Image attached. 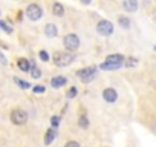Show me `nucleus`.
<instances>
[{"label": "nucleus", "instance_id": "aec40b11", "mask_svg": "<svg viewBox=\"0 0 156 147\" xmlns=\"http://www.w3.org/2000/svg\"><path fill=\"white\" fill-rule=\"evenodd\" d=\"M32 91H34V94H43V92H44V86H41V84L34 86V88H32Z\"/></svg>", "mask_w": 156, "mask_h": 147}, {"label": "nucleus", "instance_id": "9d476101", "mask_svg": "<svg viewBox=\"0 0 156 147\" xmlns=\"http://www.w3.org/2000/svg\"><path fill=\"white\" fill-rule=\"evenodd\" d=\"M44 34H46L48 37H57L58 29H57V26H55L54 23H48V25L44 26Z\"/></svg>", "mask_w": 156, "mask_h": 147}, {"label": "nucleus", "instance_id": "1a4fd4ad", "mask_svg": "<svg viewBox=\"0 0 156 147\" xmlns=\"http://www.w3.org/2000/svg\"><path fill=\"white\" fill-rule=\"evenodd\" d=\"M67 83V80H66V77H54L52 80H51V86L52 88H55V89H58V88H61V86H64Z\"/></svg>", "mask_w": 156, "mask_h": 147}, {"label": "nucleus", "instance_id": "f3484780", "mask_svg": "<svg viewBox=\"0 0 156 147\" xmlns=\"http://www.w3.org/2000/svg\"><path fill=\"white\" fill-rule=\"evenodd\" d=\"M14 81H16L22 89H29V88H31V84H29L28 81H23V80H20V78H14Z\"/></svg>", "mask_w": 156, "mask_h": 147}, {"label": "nucleus", "instance_id": "f03ea898", "mask_svg": "<svg viewBox=\"0 0 156 147\" xmlns=\"http://www.w3.org/2000/svg\"><path fill=\"white\" fill-rule=\"evenodd\" d=\"M72 61H73V55L70 52H55L54 54V63L58 67L69 66Z\"/></svg>", "mask_w": 156, "mask_h": 147}, {"label": "nucleus", "instance_id": "7ed1b4c3", "mask_svg": "<svg viewBox=\"0 0 156 147\" xmlns=\"http://www.w3.org/2000/svg\"><path fill=\"white\" fill-rule=\"evenodd\" d=\"M41 16H43V11H41V8H40L37 3H31V5L26 8V17H28L29 20L37 22V20L41 19Z\"/></svg>", "mask_w": 156, "mask_h": 147}, {"label": "nucleus", "instance_id": "4be33fe9", "mask_svg": "<svg viewBox=\"0 0 156 147\" xmlns=\"http://www.w3.org/2000/svg\"><path fill=\"white\" fill-rule=\"evenodd\" d=\"M64 147H81V145H80V142H76V141H67L64 144Z\"/></svg>", "mask_w": 156, "mask_h": 147}, {"label": "nucleus", "instance_id": "6ab92c4d", "mask_svg": "<svg viewBox=\"0 0 156 147\" xmlns=\"http://www.w3.org/2000/svg\"><path fill=\"white\" fill-rule=\"evenodd\" d=\"M78 124H80L81 129H87V127H89V120H87L86 117H81V118H80V123H78Z\"/></svg>", "mask_w": 156, "mask_h": 147}, {"label": "nucleus", "instance_id": "0eeeda50", "mask_svg": "<svg viewBox=\"0 0 156 147\" xmlns=\"http://www.w3.org/2000/svg\"><path fill=\"white\" fill-rule=\"evenodd\" d=\"M103 98H104V101H107V103H115L116 98H118V94H116L115 89L107 88V89L103 91Z\"/></svg>", "mask_w": 156, "mask_h": 147}, {"label": "nucleus", "instance_id": "4468645a", "mask_svg": "<svg viewBox=\"0 0 156 147\" xmlns=\"http://www.w3.org/2000/svg\"><path fill=\"white\" fill-rule=\"evenodd\" d=\"M118 23H119V26L124 28V29H129V28H130V20H129L127 17H119V19H118Z\"/></svg>", "mask_w": 156, "mask_h": 147}, {"label": "nucleus", "instance_id": "2eb2a0df", "mask_svg": "<svg viewBox=\"0 0 156 147\" xmlns=\"http://www.w3.org/2000/svg\"><path fill=\"white\" fill-rule=\"evenodd\" d=\"M31 75H32V78H40L41 77V70L37 67V66H31Z\"/></svg>", "mask_w": 156, "mask_h": 147}, {"label": "nucleus", "instance_id": "dca6fc26", "mask_svg": "<svg viewBox=\"0 0 156 147\" xmlns=\"http://www.w3.org/2000/svg\"><path fill=\"white\" fill-rule=\"evenodd\" d=\"M0 28H2L6 34H12V26H9L5 20H0Z\"/></svg>", "mask_w": 156, "mask_h": 147}, {"label": "nucleus", "instance_id": "ddd939ff", "mask_svg": "<svg viewBox=\"0 0 156 147\" xmlns=\"http://www.w3.org/2000/svg\"><path fill=\"white\" fill-rule=\"evenodd\" d=\"M55 136H57V132H55L54 129H49V130L46 132V136H44V144L49 145V144L55 139Z\"/></svg>", "mask_w": 156, "mask_h": 147}, {"label": "nucleus", "instance_id": "b1692460", "mask_svg": "<svg viewBox=\"0 0 156 147\" xmlns=\"http://www.w3.org/2000/svg\"><path fill=\"white\" fill-rule=\"evenodd\" d=\"M52 127H57L58 124H60V117H52Z\"/></svg>", "mask_w": 156, "mask_h": 147}, {"label": "nucleus", "instance_id": "9b49d317", "mask_svg": "<svg viewBox=\"0 0 156 147\" xmlns=\"http://www.w3.org/2000/svg\"><path fill=\"white\" fill-rule=\"evenodd\" d=\"M124 9L129 13H135L138 9V2L136 0H124Z\"/></svg>", "mask_w": 156, "mask_h": 147}, {"label": "nucleus", "instance_id": "20e7f679", "mask_svg": "<svg viewBox=\"0 0 156 147\" xmlns=\"http://www.w3.org/2000/svg\"><path fill=\"white\" fill-rule=\"evenodd\" d=\"M63 43H64V48L67 51H75V49L80 48V38H78L76 34H67L64 37Z\"/></svg>", "mask_w": 156, "mask_h": 147}, {"label": "nucleus", "instance_id": "412c9836", "mask_svg": "<svg viewBox=\"0 0 156 147\" xmlns=\"http://www.w3.org/2000/svg\"><path fill=\"white\" fill-rule=\"evenodd\" d=\"M76 94H78L76 88H70V89L67 91V98H73V97H75Z\"/></svg>", "mask_w": 156, "mask_h": 147}, {"label": "nucleus", "instance_id": "a211bd4d", "mask_svg": "<svg viewBox=\"0 0 156 147\" xmlns=\"http://www.w3.org/2000/svg\"><path fill=\"white\" fill-rule=\"evenodd\" d=\"M136 64H138V60H136V58H133V57L126 58V66H127V67H133V66H136Z\"/></svg>", "mask_w": 156, "mask_h": 147}, {"label": "nucleus", "instance_id": "5701e85b", "mask_svg": "<svg viewBox=\"0 0 156 147\" xmlns=\"http://www.w3.org/2000/svg\"><path fill=\"white\" fill-rule=\"evenodd\" d=\"M40 58H41L43 61H49V54H48L46 51H40Z\"/></svg>", "mask_w": 156, "mask_h": 147}, {"label": "nucleus", "instance_id": "39448f33", "mask_svg": "<svg viewBox=\"0 0 156 147\" xmlns=\"http://www.w3.org/2000/svg\"><path fill=\"white\" fill-rule=\"evenodd\" d=\"M11 120H12L14 124L22 126V124H25L28 121V113L23 109H14L12 113H11Z\"/></svg>", "mask_w": 156, "mask_h": 147}, {"label": "nucleus", "instance_id": "423d86ee", "mask_svg": "<svg viewBox=\"0 0 156 147\" xmlns=\"http://www.w3.org/2000/svg\"><path fill=\"white\" fill-rule=\"evenodd\" d=\"M97 31L101 35H110L113 32V25L109 20H100L98 25H97Z\"/></svg>", "mask_w": 156, "mask_h": 147}, {"label": "nucleus", "instance_id": "6e6552de", "mask_svg": "<svg viewBox=\"0 0 156 147\" xmlns=\"http://www.w3.org/2000/svg\"><path fill=\"white\" fill-rule=\"evenodd\" d=\"M17 66H19V69H20L22 72L31 70V63H29L28 58H19V60H17Z\"/></svg>", "mask_w": 156, "mask_h": 147}, {"label": "nucleus", "instance_id": "f8f14e48", "mask_svg": "<svg viewBox=\"0 0 156 147\" xmlns=\"http://www.w3.org/2000/svg\"><path fill=\"white\" fill-rule=\"evenodd\" d=\"M52 13H54V16H57V17H63V14H64V8H63L58 2H55V3L52 5Z\"/></svg>", "mask_w": 156, "mask_h": 147}, {"label": "nucleus", "instance_id": "f257e3e1", "mask_svg": "<svg viewBox=\"0 0 156 147\" xmlns=\"http://www.w3.org/2000/svg\"><path fill=\"white\" fill-rule=\"evenodd\" d=\"M97 70H98L97 66H89V67H84V69L78 70V72H76V77L80 78L81 81H84V83H89V81H92V80L95 78Z\"/></svg>", "mask_w": 156, "mask_h": 147}, {"label": "nucleus", "instance_id": "393cba45", "mask_svg": "<svg viewBox=\"0 0 156 147\" xmlns=\"http://www.w3.org/2000/svg\"><path fill=\"white\" fill-rule=\"evenodd\" d=\"M92 2V0H81V3H84V5H89Z\"/></svg>", "mask_w": 156, "mask_h": 147}, {"label": "nucleus", "instance_id": "a878e982", "mask_svg": "<svg viewBox=\"0 0 156 147\" xmlns=\"http://www.w3.org/2000/svg\"><path fill=\"white\" fill-rule=\"evenodd\" d=\"M154 49H156V45H154Z\"/></svg>", "mask_w": 156, "mask_h": 147}]
</instances>
